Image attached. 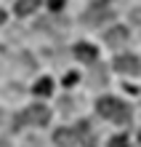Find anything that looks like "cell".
<instances>
[{
    "instance_id": "obj_1",
    "label": "cell",
    "mask_w": 141,
    "mask_h": 147,
    "mask_svg": "<svg viewBox=\"0 0 141 147\" xmlns=\"http://www.w3.org/2000/svg\"><path fill=\"white\" fill-rule=\"evenodd\" d=\"M96 110H99L101 118L112 120V123H120V126L130 123V107L122 99H117V96H101L96 102Z\"/></svg>"
},
{
    "instance_id": "obj_2",
    "label": "cell",
    "mask_w": 141,
    "mask_h": 147,
    "mask_svg": "<svg viewBox=\"0 0 141 147\" xmlns=\"http://www.w3.org/2000/svg\"><path fill=\"white\" fill-rule=\"evenodd\" d=\"M51 120V110L45 105H32L16 115V126H45Z\"/></svg>"
},
{
    "instance_id": "obj_3",
    "label": "cell",
    "mask_w": 141,
    "mask_h": 147,
    "mask_svg": "<svg viewBox=\"0 0 141 147\" xmlns=\"http://www.w3.org/2000/svg\"><path fill=\"white\" fill-rule=\"evenodd\" d=\"M114 70H117L120 75H138L141 72V62L133 54H120L117 59H114Z\"/></svg>"
},
{
    "instance_id": "obj_4",
    "label": "cell",
    "mask_w": 141,
    "mask_h": 147,
    "mask_svg": "<svg viewBox=\"0 0 141 147\" xmlns=\"http://www.w3.org/2000/svg\"><path fill=\"white\" fill-rule=\"evenodd\" d=\"M109 16H112V11H109L107 0H99V3H93V5L88 8L85 13H83V22H85V24H91V27H93V24H99L101 19H109Z\"/></svg>"
},
{
    "instance_id": "obj_5",
    "label": "cell",
    "mask_w": 141,
    "mask_h": 147,
    "mask_svg": "<svg viewBox=\"0 0 141 147\" xmlns=\"http://www.w3.org/2000/svg\"><path fill=\"white\" fill-rule=\"evenodd\" d=\"M75 136H77V144H83V147H93L96 144V136H93V131H91V123L88 120H83V123H77L75 128Z\"/></svg>"
},
{
    "instance_id": "obj_6",
    "label": "cell",
    "mask_w": 141,
    "mask_h": 147,
    "mask_svg": "<svg viewBox=\"0 0 141 147\" xmlns=\"http://www.w3.org/2000/svg\"><path fill=\"white\" fill-rule=\"evenodd\" d=\"M104 40H107V46H122V43L128 40V30L125 27H112L107 35H104Z\"/></svg>"
},
{
    "instance_id": "obj_7",
    "label": "cell",
    "mask_w": 141,
    "mask_h": 147,
    "mask_svg": "<svg viewBox=\"0 0 141 147\" xmlns=\"http://www.w3.org/2000/svg\"><path fill=\"white\" fill-rule=\"evenodd\" d=\"M75 56L80 59V62H96L99 51H96L93 46H88V43H77L75 46Z\"/></svg>"
},
{
    "instance_id": "obj_8",
    "label": "cell",
    "mask_w": 141,
    "mask_h": 147,
    "mask_svg": "<svg viewBox=\"0 0 141 147\" xmlns=\"http://www.w3.org/2000/svg\"><path fill=\"white\" fill-rule=\"evenodd\" d=\"M53 142H56L59 147H72V144L77 142V136H75L72 128H59V131L53 134Z\"/></svg>"
},
{
    "instance_id": "obj_9",
    "label": "cell",
    "mask_w": 141,
    "mask_h": 147,
    "mask_svg": "<svg viewBox=\"0 0 141 147\" xmlns=\"http://www.w3.org/2000/svg\"><path fill=\"white\" fill-rule=\"evenodd\" d=\"M37 5H40V0H19V3H16V13H19V16H27Z\"/></svg>"
},
{
    "instance_id": "obj_10",
    "label": "cell",
    "mask_w": 141,
    "mask_h": 147,
    "mask_svg": "<svg viewBox=\"0 0 141 147\" xmlns=\"http://www.w3.org/2000/svg\"><path fill=\"white\" fill-rule=\"evenodd\" d=\"M51 88H53V80H51V78H43V80H37V86H35V94H37V96H48Z\"/></svg>"
},
{
    "instance_id": "obj_11",
    "label": "cell",
    "mask_w": 141,
    "mask_h": 147,
    "mask_svg": "<svg viewBox=\"0 0 141 147\" xmlns=\"http://www.w3.org/2000/svg\"><path fill=\"white\" fill-rule=\"evenodd\" d=\"M109 147H130V144H128V136H125V134H120V136H114V139L109 142Z\"/></svg>"
},
{
    "instance_id": "obj_12",
    "label": "cell",
    "mask_w": 141,
    "mask_h": 147,
    "mask_svg": "<svg viewBox=\"0 0 141 147\" xmlns=\"http://www.w3.org/2000/svg\"><path fill=\"white\" fill-rule=\"evenodd\" d=\"M61 5H64V0H48V8H51V11H61Z\"/></svg>"
},
{
    "instance_id": "obj_13",
    "label": "cell",
    "mask_w": 141,
    "mask_h": 147,
    "mask_svg": "<svg viewBox=\"0 0 141 147\" xmlns=\"http://www.w3.org/2000/svg\"><path fill=\"white\" fill-rule=\"evenodd\" d=\"M75 80H77V75H75V72H72V75H67V83H64V86H72V83H75Z\"/></svg>"
},
{
    "instance_id": "obj_14",
    "label": "cell",
    "mask_w": 141,
    "mask_h": 147,
    "mask_svg": "<svg viewBox=\"0 0 141 147\" xmlns=\"http://www.w3.org/2000/svg\"><path fill=\"white\" fill-rule=\"evenodd\" d=\"M0 147H11V144H8V142H5V139H0Z\"/></svg>"
},
{
    "instance_id": "obj_15",
    "label": "cell",
    "mask_w": 141,
    "mask_h": 147,
    "mask_svg": "<svg viewBox=\"0 0 141 147\" xmlns=\"http://www.w3.org/2000/svg\"><path fill=\"white\" fill-rule=\"evenodd\" d=\"M3 22H5V13H3V11H0V24H3Z\"/></svg>"
},
{
    "instance_id": "obj_16",
    "label": "cell",
    "mask_w": 141,
    "mask_h": 147,
    "mask_svg": "<svg viewBox=\"0 0 141 147\" xmlns=\"http://www.w3.org/2000/svg\"><path fill=\"white\" fill-rule=\"evenodd\" d=\"M138 142H141V136H138Z\"/></svg>"
}]
</instances>
